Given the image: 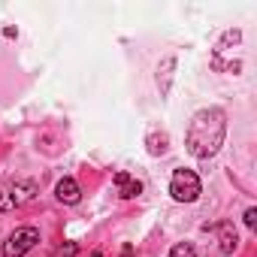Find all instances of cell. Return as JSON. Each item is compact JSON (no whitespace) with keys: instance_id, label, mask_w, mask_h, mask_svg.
I'll use <instances>...</instances> for the list:
<instances>
[{"instance_id":"obj_2","label":"cell","mask_w":257,"mask_h":257,"mask_svg":"<svg viewBox=\"0 0 257 257\" xmlns=\"http://www.w3.org/2000/svg\"><path fill=\"white\" fill-rule=\"evenodd\" d=\"M200 191H203V185H200V179H197L194 170H176V173H173V179H170V194H173V200H179V203H194V200L200 197Z\"/></svg>"},{"instance_id":"obj_10","label":"cell","mask_w":257,"mask_h":257,"mask_svg":"<svg viewBox=\"0 0 257 257\" xmlns=\"http://www.w3.org/2000/svg\"><path fill=\"white\" fill-rule=\"evenodd\" d=\"M170 257H197V251H194L191 242H179V245L170 251Z\"/></svg>"},{"instance_id":"obj_12","label":"cell","mask_w":257,"mask_h":257,"mask_svg":"<svg viewBox=\"0 0 257 257\" xmlns=\"http://www.w3.org/2000/svg\"><path fill=\"white\" fill-rule=\"evenodd\" d=\"M245 224H248L251 230L257 227V209H254V206H251V209H245Z\"/></svg>"},{"instance_id":"obj_9","label":"cell","mask_w":257,"mask_h":257,"mask_svg":"<svg viewBox=\"0 0 257 257\" xmlns=\"http://www.w3.org/2000/svg\"><path fill=\"white\" fill-rule=\"evenodd\" d=\"M146 143H149V152H152V155H167V149H170L167 134H152Z\"/></svg>"},{"instance_id":"obj_8","label":"cell","mask_w":257,"mask_h":257,"mask_svg":"<svg viewBox=\"0 0 257 257\" xmlns=\"http://www.w3.org/2000/svg\"><path fill=\"white\" fill-rule=\"evenodd\" d=\"M173 70H176V58H164V61H161V67H158V85H161V94H167V91H170Z\"/></svg>"},{"instance_id":"obj_7","label":"cell","mask_w":257,"mask_h":257,"mask_svg":"<svg viewBox=\"0 0 257 257\" xmlns=\"http://www.w3.org/2000/svg\"><path fill=\"white\" fill-rule=\"evenodd\" d=\"M115 188H118V197L121 200H134V197H140L143 194V182H137V179H131L127 173H115Z\"/></svg>"},{"instance_id":"obj_11","label":"cell","mask_w":257,"mask_h":257,"mask_svg":"<svg viewBox=\"0 0 257 257\" xmlns=\"http://www.w3.org/2000/svg\"><path fill=\"white\" fill-rule=\"evenodd\" d=\"M76 254H79V245H76V242H64V245L55 251V257H76Z\"/></svg>"},{"instance_id":"obj_6","label":"cell","mask_w":257,"mask_h":257,"mask_svg":"<svg viewBox=\"0 0 257 257\" xmlns=\"http://www.w3.org/2000/svg\"><path fill=\"white\" fill-rule=\"evenodd\" d=\"M206 230H218V242H221V251L224 254H233L236 245H239V236H236V227L230 221H221V224H206Z\"/></svg>"},{"instance_id":"obj_3","label":"cell","mask_w":257,"mask_h":257,"mask_svg":"<svg viewBox=\"0 0 257 257\" xmlns=\"http://www.w3.org/2000/svg\"><path fill=\"white\" fill-rule=\"evenodd\" d=\"M37 191H40V185H37L34 179L13 182L4 194H0V212H13V209H19V206L31 203V200L37 197Z\"/></svg>"},{"instance_id":"obj_4","label":"cell","mask_w":257,"mask_h":257,"mask_svg":"<svg viewBox=\"0 0 257 257\" xmlns=\"http://www.w3.org/2000/svg\"><path fill=\"white\" fill-rule=\"evenodd\" d=\"M37 242H40V230L37 227H19L4 242V257H25Z\"/></svg>"},{"instance_id":"obj_5","label":"cell","mask_w":257,"mask_h":257,"mask_svg":"<svg viewBox=\"0 0 257 257\" xmlns=\"http://www.w3.org/2000/svg\"><path fill=\"white\" fill-rule=\"evenodd\" d=\"M55 197H58L61 203H67V206H76V203L82 200V188H79V182H76L73 176H64V179L55 185Z\"/></svg>"},{"instance_id":"obj_13","label":"cell","mask_w":257,"mask_h":257,"mask_svg":"<svg viewBox=\"0 0 257 257\" xmlns=\"http://www.w3.org/2000/svg\"><path fill=\"white\" fill-rule=\"evenodd\" d=\"M121 257H134V248H131V245H127V248L121 251Z\"/></svg>"},{"instance_id":"obj_1","label":"cell","mask_w":257,"mask_h":257,"mask_svg":"<svg viewBox=\"0 0 257 257\" xmlns=\"http://www.w3.org/2000/svg\"><path fill=\"white\" fill-rule=\"evenodd\" d=\"M224 137H227V115H224V109H218V106L200 109L191 118V124H188L185 149H188V155H194L200 161H209V158H215L221 152Z\"/></svg>"},{"instance_id":"obj_14","label":"cell","mask_w":257,"mask_h":257,"mask_svg":"<svg viewBox=\"0 0 257 257\" xmlns=\"http://www.w3.org/2000/svg\"><path fill=\"white\" fill-rule=\"evenodd\" d=\"M91 257H103V251H94V254H91Z\"/></svg>"}]
</instances>
